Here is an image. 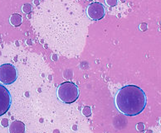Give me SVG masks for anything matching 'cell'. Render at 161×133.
<instances>
[{
  "instance_id": "obj_1",
  "label": "cell",
  "mask_w": 161,
  "mask_h": 133,
  "mask_svg": "<svg viewBox=\"0 0 161 133\" xmlns=\"http://www.w3.org/2000/svg\"><path fill=\"white\" fill-rule=\"evenodd\" d=\"M31 21L38 37L55 52L72 58L82 51L88 21L74 0H45L37 7Z\"/></svg>"
},
{
  "instance_id": "obj_2",
  "label": "cell",
  "mask_w": 161,
  "mask_h": 133,
  "mask_svg": "<svg viewBox=\"0 0 161 133\" xmlns=\"http://www.w3.org/2000/svg\"><path fill=\"white\" fill-rule=\"evenodd\" d=\"M147 103L146 94L141 88L129 84L117 92L115 104L118 111L128 117L139 115L144 110Z\"/></svg>"
},
{
  "instance_id": "obj_3",
  "label": "cell",
  "mask_w": 161,
  "mask_h": 133,
  "mask_svg": "<svg viewBox=\"0 0 161 133\" xmlns=\"http://www.w3.org/2000/svg\"><path fill=\"white\" fill-rule=\"evenodd\" d=\"M57 97L64 103H72L79 97V89L72 82H64L57 88Z\"/></svg>"
},
{
  "instance_id": "obj_4",
  "label": "cell",
  "mask_w": 161,
  "mask_h": 133,
  "mask_svg": "<svg viewBox=\"0 0 161 133\" xmlns=\"http://www.w3.org/2000/svg\"><path fill=\"white\" fill-rule=\"evenodd\" d=\"M18 78V72L12 64H3L0 65V83L12 84Z\"/></svg>"
},
{
  "instance_id": "obj_5",
  "label": "cell",
  "mask_w": 161,
  "mask_h": 133,
  "mask_svg": "<svg viewBox=\"0 0 161 133\" xmlns=\"http://www.w3.org/2000/svg\"><path fill=\"white\" fill-rule=\"evenodd\" d=\"M86 12L90 19L93 21H99L106 15V8L102 3L94 2L88 5Z\"/></svg>"
},
{
  "instance_id": "obj_6",
  "label": "cell",
  "mask_w": 161,
  "mask_h": 133,
  "mask_svg": "<svg viewBox=\"0 0 161 133\" xmlns=\"http://www.w3.org/2000/svg\"><path fill=\"white\" fill-rule=\"evenodd\" d=\"M12 103V98L6 87L0 84V117L9 110Z\"/></svg>"
},
{
  "instance_id": "obj_7",
  "label": "cell",
  "mask_w": 161,
  "mask_h": 133,
  "mask_svg": "<svg viewBox=\"0 0 161 133\" xmlns=\"http://www.w3.org/2000/svg\"><path fill=\"white\" fill-rule=\"evenodd\" d=\"M9 133H25V124L21 121H13L9 126Z\"/></svg>"
},
{
  "instance_id": "obj_8",
  "label": "cell",
  "mask_w": 161,
  "mask_h": 133,
  "mask_svg": "<svg viewBox=\"0 0 161 133\" xmlns=\"http://www.w3.org/2000/svg\"><path fill=\"white\" fill-rule=\"evenodd\" d=\"M9 21L13 27H19L23 22V17L19 13H13L10 16Z\"/></svg>"
},
{
  "instance_id": "obj_9",
  "label": "cell",
  "mask_w": 161,
  "mask_h": 133,
  "mask_svg": "<svg viewBox=\"0 0 161 133\" xmlns=\"http://www.w3.org/2000/svg\"><path fill=\"white\" fill-rule=\"evenodd\" d=\"M22 11L23 12H24L25 14H29L32 11V7L30 3H25L22 7Z\"/></svg>"
},
{
  "instance_id": "obj_10",
  "label": "cell",
  "mask_w": 161,
  "mask_h": 133,
  "mask_svg": "<svg viewBox=\"0 0 161 133\" xmlns=\"http://www.w3.org/2000/svg\"><path fill=\"white\" fill-rule=\"evenodd\" d=\"M81 112H82L83 116L86 117H88L91 116V113H92V111H91V108L90 107H88V106H86V107H83L82 111H81Z\"/></svg>"
},
{
  "instance_id": "obj_11",
  "label": "cell",
  "mask_w": 161,
  "mask_h": 133,
  "mask_svg": "<svg viewBox=\"0 0 161 133\" xmlns=\"http://www.w3.org/2000/svg\"><path fill=\"white\" fill-rule=\"evenodd\" d=\"M105 2L110 7H114L118 3V0H105Z\"/></svg>"
},
{
  "instance_id": "obj_12",
  "label": "cell",
  "mask_w": 161,
  "mask_h": 133,
  "mask_svg": "<svg viewBox=\"0 0 161 133\" xmlns=\"http://www.w3.org/2000/svg\"><path fill=\"white\" fill-rule=\"evenodd\" d=\"M136 129L139 132H143L144 130V124L143 122H139L136 125Z\"/></svg>"
},
{
  "instance_id": "obj_13",
  "label": "cell",
  "mask_w": 161,
  "mask_h": 133,
  "mask_svg": "<svg viewBox=\"0 0 161 133\" xmlns=\"http://www.w3.org/2000/svg\"><path fill=\"white\" fill-rule=\"evenodd\" d=\"M1 125L3 126V127H6L7 126H8V120L7 119V118H3L1 121Z\"/></svg>"
},
{
  "instance_id": "obj_14",
  "label": "cell",
  "mask_w": 161,
  "mask_h": 133,
  "mask_svg": "<svg viewBox=\"0 0 161 133\" xmlns=\"http://www.w3.org/2000/svg\"><path fill=\"white\" fill-rule=\"evenodd\" d=\"M140 29L141 31H146L147 30V24L146 23H141L140 25Z\"/></svg>"
},
{
  "instance_id": "obj_15",
  "label": "cell",
  "mask_w": 161,
  "mask_h": 133,
  "mask_svg": "<svg viewBox=\"0 0 161 133\" xmlns=\"http://www.w3.org/2000/svg\"><path fill=\"white\" fill-rule=\"evenodd\" d=\"M144 133H153V131L150 130V129H149V130H146V132Z\"/></svg>"
},
{
  "instance_id": "obj_16",
  "label": "cell",
  "mask_w": 161,
  "mask_h": 133,
  "mask_svg": "<svg viewBox=\"0 0 161 133\" xmlns=\"http://www.w3.org/2000/svg\"><path fill=\"white\" fill-rule=\"evenodd\" d=\"M34 3H35V4H37V5L40 4V3H39V2H38V0H34Z\"/></svg>"
},
{
  "instance_id": "obj_17",
  "label": "cell",
  "mask_w": 161,
  "mask_h": 133,
  "mask_svg": "<svg viewBox=\"0 0 161 133\" xmlns=\"http://www.w3.org/2000/svg\"><path fill=\"white\" fill-rule=\"evenodd\" d=\"M160 125H161V118H160Z\"/></svg>"
},
{
  "instance_id": "obj_18",
  "label": "cell",
  "mask_w": 161,
  "mask_h": 133,
  "mask_svg": "<svg viewBox=\"0 0 161 133\" xmlns=\"http://www.w3.org/2000/svg\"><path fill=\"white\" fill-rule=\"evenodd\" d=\"M87 1H92V0H87Z\"/></svg>"
}]
</instances>
